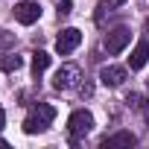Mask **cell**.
<instances>
[{
	"instance_id": "obj_1",
	"label": "cell",
	"mask_w": 149,
	"mask_h": 149,
	"mask_svg": "<svg viewBox=\"0 0 149 149\" xmlns=\"http://www.w3.org/2000/svg\"><path fill=\"white\" fill-rule=\"evenodd\" d=\"M53 117H56V108L47 105V102H41V105H35V108L26 114V120H24V132H26V134H41V132L53 123Z\"/></svg>"
},
{
	"instance_id": "obj_2",
	"label": "cell",
	"mask_w": 149,
	"mask_h": 149,
	"mask_svg": "<svg viewBox=\"0 0 149 149\" xmlns=\"http://www.w3.org/2000/svg\"><path fill=\"white\" fill-rule=\"evenodd\" d=\"M91 129H94V114H91V111L79 108V111L70 114V120H67V132H70L73 137H82V134H88Z\"/></svg>"
},
{
	"instance_id": "obj_3",
	"label": "cell",
	"mask_w": 149,
	"mask_h": 149,
	"mask_svg": "<svg viewBox=\"0 0 149 149\" xmlns=\"http://www.w3.org/2000/svg\"><path fill=\"white\" fill-rule=\"evenodd\" d=\"M129 41H132V29H126V26H117V29H111V32L105 35L102 47H105L111 56H117L120 50H126V47H129Z\"/></svg>"
},
{
	"instance_id": "obj_4",
	"label": "cell",
	"mask_w": 149,
	"mask_h": 149,
	"mask_svg": "<svg viewBox=\"0 0 149 149\" xmlns=\"http://www.w3.org/2000/svg\"><path fill=\"white\" fill-rule=\"evenodd\" d=\"M82 44V32L76 29V26H67V29H61V35L56 38V53L58 56H67V53H73Z\"/></svg>"
},
{
	"instance_id": "obj_5",
	"label": "cell",
	"mask_w": 149,
	"mask_h": 149,
	"mask_svg": "<svg viewBox=\"0 0 149 149\" xmlns=\"http://www.w3.org/2000/svg\"><path fill=\"white\" fill-rule=\"evenodd\" d=\"M76 79H79V67L64 64V67L56 70V76H53V88H56V91H67V88L76 85Z\"/></svg>"
},
{
	"instance_id": "obj_6",
	"label": "cell",
	"mask_w": 149,
	"mask_h": 149,
	"mask_svg": "<svg viewBox=\"0 0 149 149\" xmlns=\"http://www.w3.org/2000/svg\"><path fill=\"white\" fill-rule=\"evenodd\" d=\"M15 18H18V24L29 26V24H35V21L41 18V6H38V3H32V0H24V3H18V6H15Z\"/></svg>"
},
{
	"instance_id": "obj_7",
	"label": "cell",
	"mask_w": 149,
	"mask_h": 149,
	"mask_svg": "<svg viewBox=\"0 0 149 149\" xmlns=\"http://www.w3.org/2000/svg\"><path fill=\"white\" fill-rule=\"evenodd\" d=\"M100 82H102L105 88H117V85H123V82H126V67H117V64L102 67V70H100Z\"/></svg>"
},
{
	"instance_id": "obj_8",
	"label": "cell",
	"mask_w": 149,
	"mask_h": 149,
	"mask_svg": "<svg viewBox=\"0 0 149 149\" xmlns=\"http://www.w3.org/2000/svg\"><path fill=\"white\" fill-rule=\"evenodd\" d=\"M146 61H149V41H140V44L132 50V56H129V67H132V70H140Z\"/></svg>"
},
{
	"instance_id": "obj_9",
	"label": "cell",
	"mask_w": 149,
	"mask_h": 149,
	"mask_svg": "<svg viewBox=\"0 0 149 149\" xmlns=\"http://www.w3.org/2000/svg\"><path fill=\"white\" fill-rule=\"evenodd\" d=\"M134 143H137V137H134L132 132H117V134H111V137L102 140L105 149H108V146H134Z\"/></svg>"
},
{
	"instance_id": "obj_10",
	"label": "cell",
	"mask_w": 149,
	"mask_h": 149,
	"mask_svg": "<svg viewBox=\"0 0 149 149\" xmlns=\"http://www.w3.org/2000/svg\"><path fill=\"white\" fill-rule=\"evenodd\" d=\"M47 67H50V53L35 50V53H32V76H41Z\"/></svg>"
},
{
	"instance_id": "obj_11",
	"label": "cell",
	"mask_w": 149,
	"mask_h": 149,
	"mask_svg": "<svg viewBox=\"0 0 149 149\" xmlns=\"http://www.w3.org/2000/svg\"><path fill=\"white\" fill-rule=\"evenodd\" d=\"M21 64H24V58H21V56H3V58H0V70H6V73L18 70Z\"/></svg>"
},
{
	"instance_id": "obj_12",
	"label": "cell",
	"mask_w": 149,
	"mask_h": 149,
	"mask_svg": "<svg viewBox=\"0 0 149 149\" xmlns=\"http://www.w3.org/2000/svg\"><path fill=\"white\" fill-rule=\"evenodd\" d=\"M58 15H70V0H64V3H58Z\"/></svg>"
},
{
	"instance_id": "obj_13",
	"label": "cell",
	"mask_w": 149,
	"mask_h": 149,
	"mask_svg": "<svg viewBox=\"0 0 149 149\" xmlns=\"http://www.w3.org/2000/svg\"><path fill=\"white\" fill-rule=\"evenodd\" d=\"M3 123H6V111L0 108V129H3Z\"/></svg>"
},
{
	"instance_id": "obj_14",
	"label": "cell",
	"mask_w": 149,
	"mask_h": 149,
	"mask_svg": "<svg viewBox=\"0 0 149 149\" xmlns=\"http://www.w3.org/2000/svg\"><path fill=\"white\" fill-rule=\"evenodd\" d=\"M143 114H146V123H149V105H143Z\"/></svg>"
},
{
	"instance_id": "obj_15",
	"label": "cell",
	"mask_w": 149,
	"mask_h": 149,
	"mask_svg": "<svg viewBox=\"0 0 149 149\" xmlns=\"http://www.w3.org/2000/svg\"><path fill=\"white\" fill-rule=\"evenodd\" d=\"M146 29H149V21H146Z\"/></svg>"
}]
</instances>
